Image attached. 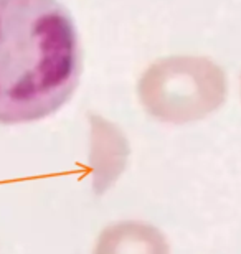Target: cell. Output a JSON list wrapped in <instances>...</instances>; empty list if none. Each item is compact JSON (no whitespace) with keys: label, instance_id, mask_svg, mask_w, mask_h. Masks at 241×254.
Returning <instances> with one entry per match:
<instances>
[{"label":"cell","instance_id":"7a4b0ae2","mask_svg":"<svg viewBox=\"0 0 241 254\" xmlns=\"http://www.w3.org/2000/svg\"><path fill=\"white\" fill-rule=\"evenodd\" d=\"M144 93L149 113L168 123H190L217 111L227 98L222 68L208 60L175 64Z\"/></svg>","mask_w":241,"mask_h":254},{"label":"cell","instance_id":"3957f363","mask_svg":"<svg viewBox=\"0 0 241 254\" xmlns=\"http://www.w3.org/2000/svg\"><path fill=\"white\" fill-rule=\"evenodd\" d=\"M93 254H170V245L157 226L126 220L99 233Z\"/></svg>","mask_w":241,"mask_h":254},{"label":"cell","instance_id":"6da1fadb","mask_svg":"<svg viewBox=\"0 0 241 254\" xmlns=\"http://www.w3.org/2000/svg\"><path fill=\"white\" fill-rule=\"evenodd\" d=\"M83 58L60 0H0V124L55 114L78 88Z\"/></svg>","mask_w":241,"mask_h":254}]
</instances>
